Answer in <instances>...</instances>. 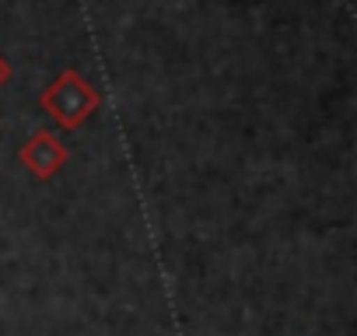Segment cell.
Returning a JSON list of instances; mask_svg holds the SVG:
<instances>
[{
	"instance_id": "1",
	"label": "cell",
	"mask_w": 357,
	"mask_h": 336,
	"mask_svg": "<svg viewBox=\"0 0 357 336\" xmlns=\"http://www.w3.org/2000/svg\"><path fill=\"white\" fill-rule=\"evenodd\" d=\"M102 105V95L77 74V70H60L50 88H43L39 95V109L60 126V130H77L81 123H88Z\"/></svg>"
},
{
	"instance_id": "2",
	"label": "cell",
	"mask_w": 357,
	"mask_h": 336,
	"mask_svg": "<svg viewBox=\"0 0 357 336\" xmlns=\"http://www.w3.org/2000/svg\"><path fill=\"white\" fill-rule=\"evenodd\" d=\"M18 161L29 168L36 179L46 183V179H53L60 168L67 165V144H63L56 133H50V130H36V133L22 144Z\"/></svg>"
},
{
	"instance_id": "3",
	"label": "cell",
	"mask_w": 357,
	"mask_h": 336,
	"mask_svg": "<svg viewBox=\"0 0 357 336\" xmlns=\"http://www.w3.org/2000/svg\"><path fill=\"white\" fill-rule=\"evenodd\" d=\"M8 81H11V63H8L4 56H0V88H4Z\"/></svg>"
}]
</instances>
